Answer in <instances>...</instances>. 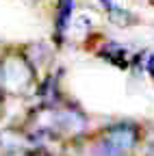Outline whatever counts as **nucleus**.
<instances>
[{"label": "nucleus", "mask_w": 154, "mask_h": 156, "mask_svg": "<svg viewBox=\"0 0 154 156\" xmlns=\"http://www.w3.org/2000/svg\"><path fill=\"white\" fill-rule=\"evenodd\" d=\"M145 156H154V134L150 136V141H148V147H145Z\"/></svg>", "instance_id": "7"}, {"label": "nucleus", "mask_w": 154, "mask_h": 156, "mask_svg": "<svg viewBox=\"0 0 154 156\" xmlns=\"http://www.w3.org/2000/svg\"><path fill=\"white\" fill-rule=\"evenodd\" d=\"M33 65L26 61V56L9 52L0 61V87L9 93H24L33 85Z\"/></svg>", "instance_id": "1"}, {"label": "nucleus", "mask_w": 154, "mask_h": 156, "mask_svg": "<svg viewBox=\"0 0 154 156\" xmlns=\"http://www.w3.org/2000/svg\"><path fill=\"white\" fill-rule=\"evenodd\" d=\"M100 2L104 5V9L109 13V20H111L113 24H117V26H130V24L137 22V17H134L132 13H128L126 9L117 7L115 2H111V0H100Z\"/></svg>", "instance_id": "3"}, {"label": "nucleus", "mask_w": 154, "mask_h": 156, "mask_svg": "<svg viewBox=\"0 0 154 156\" xmlns=\"http://www.w3.org/2000/svg\"><path fill=\"white\" fill-rule=\"evenodd\" d=\"M102 56L109 58L111 63H115L117 67H126V65L130 63V54H128V50H126L124 46H120V44H109L106 50L102 52Z\"/></svg>", "instance_id": "4"}, {"label": "nucleus", "mask_w": 154, "mask_h": 156, "mask_svg": "<svg viewBox=\"0 0 154 156\" xmlns=\"http://www.w3.org/2000/svg\"><path fill=\"white\" fill-rule=\"evenodd\" d=\"M72 11H74V0H61V5H59V17H56V30H59V37L65 33L67 24L72 22Z\"/></svg>", "instance_id": "5"}, {"label": "nucleus", "mask_w": 154, "mask_h": 156, "mask_svg": "<svg viewBox=\"0 0 154 156\" xmlns=\"http://www.w3.org/2000/svg\"><path fill=\"white\" fill-rule=\"evenodd\" d=\"M137 139H139V132H137V126H132L128 122H120L111 126L106 132H104V141L109 145H113L115 150H120L122 154L132 150L137 145Z\"/></svg>", "instance_id": "2"}, {"label": "nucleus", "mask_w": 154, "mask_h": 156, "mask_svg": "<svg viewBox=\"0 0 154 156\" xmlns=\"http://www.w3.org/2000/svg\"><path fill=\"white\" fill-rule=\"evenodd\" d=\"M91 156H122V152L120 150H115L113 145H109L104 139L98 143V145H95L93 147V152H91Z\"/></svg>", "instance_id": "6"}]
</instances>
